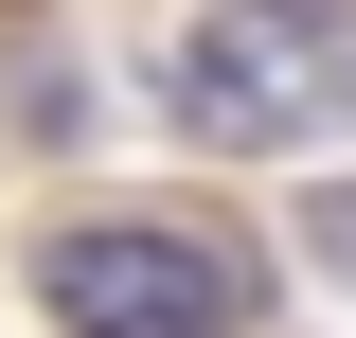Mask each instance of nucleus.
Here are the masks:
<instances>
[{
  "label": "nucleus",
  "mask_w": 356,
  "mask_h": 338,
  "mask_svg": "<svg viewBox=\"0 0 356 338\" xmlns=\"http://www.w3.org/2000/svg\"><path fill=\"white\" fill-rule=\"evenodd\" d=\"M178 125L196 143H321V125H356V0H214L178 36Z\"/></svg>",
  "instance_id": "1"
},
{
  "label": "nucleus",
  "mask_w": 356,
  "mask_h": 338,
  "mask_svg": "<svg viewBox=\"0 0 356 338\" xmlns=\"http://www.w3.org/2000/svg\"><path fill=\"white\" fill-rule=\"evenodd\" d=\"M36 303L72 338H250L267 267L232 232H178V214H89V232L36 250Z\"/></svg>",
  "instance_id": "2"
},
{
  "label": "nucleus",
  "mask_w": 356,
  "mask_h": 338,
  "mask_svg": "<svg viewBox=\"0 0 356 338\" xmlns=\"http://www.w3.org/2000/svg\"><path fill=\"white\" fill-rule=\"evenodd\" d=\"M303 250H339V267H356V196H321V214H303Z\"/></svg>",
  "instance_id": "3"
}]
</instances>
